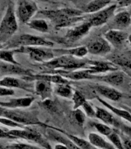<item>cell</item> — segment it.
Masks as SVG:
<instances>
[{"label":"cell","instance_id":"obj_1","mask_svg":"<svg viewBox=\"0 0 131 149\" xmlns=\"http://www.w3.org/2000/svg\"><path fill=\"white\" fill-rule=\"evenodd\" d=\"M83 11L76 9L64 8L57 10H42L39 15L49 19L56 29L70 26L76 23L85 20Z\"/></svg>","mask_w":131,"mask_h":149},{"label":"cell","instance_id":"obj_2","mask_svg":"<svg viewBox=\"0 0 131 149\" xmlns=\"http://www.w3.org/2000/svg\"><path fill=\"white\" fill-rule=\"evenodd\" d=\"M89 59H80L71 55H60L52 60L43 63V65L49 70H66L73 71L83 68L86 69L89 65Z\"/></svg>","mask_w":131,"mask_h":149},{"label":"cell","instance_id":"obj_3","mask_svg":"<svg viewBox=\"0 0 131 149\" xmlns=\"http://www.w3.org/2000/svg\"><path fill=\"white\" fill-rule=\"evenodd\" d=\"M18 29V23L16 20V11L12 3L8 6L5 14L0 23V43L7 42V40L11 37Z\"/></svg>","mask_w":131,"mask_h":149},{"label":"cell","instance_id":"obj_4","mask_svg":"<svg viewBox=\"0 0 131 149\" xmlns=\"http://www.w3.org/2000/svg\"><path fill=\"white\" fill-rule=\"evenodd\" d=\"M7 47H52L54 43L43 37L32 34H22L16 38L6 42Z\"/></svg>","mask_w":131,"mask_h":149},{"label":"cell","instance_id":"obj_5","mask_svg":"<svg viewBox=\"0 0 131 149\" xmlns=\"http://www.w3.org/2000/svg\"><path fill=\"white\" fill-rule=\"evenodd\" d=\"M0 116H4L9 118L16 123L22 125H38L45 126L43 123L39 120V119L35 114L29 112L22 111L18 109H2L0 108Z\"/></svg>","mask_w":131,"mask_h":149},{"label":"cell","instance_id":"obj_6","mask_svg":"<svg viewBox=\"0 0 131 149\" xmlns=\"http://www.w3.org/2000/svg\"><path fill=\"white\" fill-rule=\"evenodd\" d=\"M12 138H23V139L36 142L45 149H53L47 140L37 130L32 128H14L8 131Z\"/></svg>","mask_w":131,"mask_h":149},{"label":"cell","instance_id":"obj_7","mask_svg":"<svg viewBox=\"0 0 131 149\" xmlns=\"http://www.w3.org/2000/svg\"><path fill=\"white\" fill-rule=\"evenodd\" d=\"M16 52L28 54L32 60L43 64L55 58L53 50L46 47H20L16 48Z\"/></svg>","mask_w":131,"mask_h":149},{"label":"cell","instance_id":"obj_8","mask_svg":"<svg viewBox=\"0 0 131 149\" xmlns=\"http://www.w3.org/2000/svg\"><path fill=\"white\" fill-rule=\"evenodd\" d=\"M37 11L38 7L32 0H18L16 14L21 23H27Z\"/></svg>","mask_w":131,"mask_h":149},{"label":"cell","instance_id":"obj_9","mask_svg":"<svg viewBox=\"0 0 131 149\" xmlns=\"http://www.w3.org/2000/svg\"><path fill=\"white\" fill-rule=\"evenodd\" d=\"M117 8V4L110 5L106 7L105 9L92 14L88 17V19H85V21L89 22L93 27L104 25V23H107L110 19L111 17H113Z\"/></svg>","mask_w":131,"mask_h":149},{"label":"cell","instance_id":"obj_10","mask_svg":"<svg viewBox=\"0 0 131 149\" xmlns=\"http://www.w3.org/2000/svg\"><path fill=\"white\" fill-rule=\"evenodd\" d=\"M45 74H60L65 79L68 80H83V79H91L93 80L95 79V74H91V72L88 69L82 70H73V71H66V70H49L48 72H44Z\"/></svg>","mask_w":131,"mask_h":149},{"label":"cell","instance_id":"obj_11","mask_svg":"<svg viewBox=\"0 0 131 149\" xmlns=\"http://www.w3.org/2000/svg\"><path fill=\"white\" fill-rule=\"evenodd\" d=\"M88 52L94 55L104 56L112 51V46L104 37H97L88 43L86 45Z\"/></svg>","mask_w":131,"mask_h":149},{"label":"cell","instance_id":"obj_12","mask_svg":"<svg viewBox=\"0 0 131 149\" xmlns=\"http://www.w3.org/2000/svg\"><path fill=\"white\" fill-rule=\"evenodd\" d=\"M93 26L87 21H83L79 25L69 28L64 36V40L67 42H76L85 37Z\"/></svg>","mask_w":131,"mask_h":149},{"label":"cell","instance_id":"obj_13","mask_svg":"<svg viewBox=\"0 0 131 149\" xmlns=\"http://www.w3.org/2000/svg\"><path fill=\"white\" fill-rule=\"evenodd\" d=\"M127 74L123 71H115L106 73V74H95L94 80L100 81L113 86H120L124 83Z\"/></svg>","mask_w":131,"mask_h":149},{"label":"cell","instance_id":"obj_14","mask_svg":"<svg viewBox=\"0 0 131 149\" xmlns=\"http://www.w3.org/2000/svg\"><path fill=\"white\" fill-rule=\"evenodd\" d=\"M105 38L111 44V46L117 49H121L129 39V34L123 30L110 29L105 33Z\"/></svg>","mask_w":131,"mask_h":149},{"label":"cell","instance_id":"obj_15","mask_svg":"<svg viewBox=\"0 0 131 149\" xmlns=\"http://www.w3.org/2000/svg\"><path fill=\"white\" fill-rule=\"evenodd\" d=\"M86 69L89 70L91 72V74H97L118 71L120 70V67H118L117 65L110 61H104L90 60Z\"/></svg>","mask_w":131,"mask_h":149},{"label":"cell","instance_id":"obj_16","mask_svg":"<svg viewBox=\"0 0 131 149\" xmlns=\"http://www.w3.org/2000/svg\"><path fill=\"white\" fill-rule=\"evenodd\" d=\"M0 86L5 88H23L28 92L32 91V84L26 80L16 79L14 77L6 76L0 80Z\"/></svg>","mask_w":131,"mask_h":149},{"label":"cell","instance_id":"obj_17","mask_svg":"<svg viewBox=\"0 0 131 149\" xmlns=\"http://www.w3.org/2000/svg\"><path fill=\"white\" fill-rule=\"evenodd\" d=\"M0 74H23L25 76H31L32 73L30 70L23 67L21 65H15L0 61Z\"/></svg>","mask_w":131,"mask_h":149},{"label":"cell","instance_id":"obj_18","mask_svg":"<svg viewBox=\"0 0 131 149\" xmlns=\"http://www.w3.org/2000/svg\"><path fill=\"white\" fill-rule=\"evenodd\" d=\"M110 61L113 62L118 66L122 68L123 70H131V52L124 51V52H117L112 54L107 58Z\"/></svg>","mask_w":131,"mask_h":149},{"label":"cell","instance_id":"obj_19","mask_svg":"<svg viewBox=\"0 0 131 149\" xmlns=\"http://www.w3.org/2000/svg\"><path fill=\"white\" fill-rule=\"evenodd\" d=\"M95 110H96V117L103 121L104 123L106 125L111 126L113 127H121L122 123L120 120H118V119L116 118L107 109H103L101 107H95Z\"/></svg>","mask_w":131,"mask_h":149},{"label":"cell","instance_id":"obj_20","mask_svg":"<svg viewBox=\"0 0 131 149\" xmlns=\"http://www.w3.org/2000/svg\"><path fill=\"white\" fill-rule=\"evenodd\" d=\"M91 87L97 93L104 97H106L108 100H112V101H118L123 97L122 93L113 87L104 86V85H99V84H94Z\"/></svg>","mask_w":131,"mask_h":149},{"label":"cell","instance_id":"obj_21","mask_svg":"<svg viewBox=\"0 0 131 149\" xmlns=\"http://www.w3.org/2000/svg\"><path fill=\"white\" fill-rule=\"evenodd\" d=\"M131 24V17L128 11L120 12L113 16L110 26L113 30H123Z\"/></svg>","mask_w":131,"mask_h":149},{"label":"cell","instance_id":"obj_22","mask_svg":"<svg viewBox=\"0 0 131 149\" xmlns=\"http://www.w3.org/2000/svg\"><path fill=\"white\" fill-rule=\"evenodd\" d=\"M52 84L49 81L43 80H36L34 85L35 93L43 100H49L52 97L53 88Z\"/></svg>","mask_w":131,"mask_h":149},{"label":"cell","instance_id":"obj_23","mask_svg":"<svg viewBox=\"0 0 131 149\" xmlns=\"http://www.w3.org/2000/svg\"><path fill=\"white\" fill-rule=\"evenodd\" d=\"M33 101H34V97L32 96L11 99L7 102H0V107L12 109L26 108L30 107Z\"/></svg>","mask_w":131,"mask_h":149},{"label":"cell","instance_id":"obj_24","mask_svg":"<svg viewBox=\"0 0 131 149\" xmlns=\"http://www.w3.org/2000/svg\"><path fill=\"white\" fill-rule=\"evenodd\" d=\"M54 54L59 55H71L76 58H84L88 52L86 46H80L69 49H54Z\"/></svg>","mask_w":131,"mask_h":149},{"label":"cell","instance_id":"obj_25","mask_svg":"<svg viewBox=\"0 0 131 149\" xmlns=\"http://www.w3.org/2000/svg\"><path fill=\"white\" fill-rule=\"evenodd\" d=\"M96 98H97V100L99 101L100 103L105 106V107L109 109V110H110L112 113H113L114 114H116L117 116H118L120 118H123L127 120L128 122L131 123V113H130L127 109H120V108H117V107H113L111 104H110L109 102H107L106 100H103L102 98H100L99 95H96Z\"/></svg>","mask_w":131,"mask_h":149},{"label":"cell","instance_id":"obj_26","mask_svg":"<svg viewBox=\"0 0 131 149\" xmlns=\"http://www.w3.org/2000/svg\"><path fill=\"white\" fill-rule=\"evenodd\" d=\"M89 141L94 145L96 148L99 149H117L113 144L110 142L106 141L101 135L96 134V133H90L89 134Z\"/></svg>","mask_w":131,"mask_h":149},{"label":"cell","instance_id":"obj_27","mask_svg":"<svg viewBox=\"0 0 131 149\" xmlns=\"http://www.w3.org/2000/svg\"><path fill=\"white\" fill-rule=\"evenodd\" d=\"M113 0H93L86 5L84 12L86 13H95L109 6Z\"/></svg>","mask_w":131,"mask_h":149},{"label":"cell","instance_id":"obj_28","mask_svg":"<svg viewBox=\"0 0 131 149\" xmlns=\"http://www.w3.org/2000/svg\"><path fill=\"white\" fill-rule=\"evenodd\" d=\"M28 26L32 30H37L41 33H47L49 30V26L46 19H31L27 23Z\"/></svg>","mask_w":131,"mask_h":149},{"label":"cell","instance_id":"obj_29","mask_svg":"<svg viewBox=\"0 0 131 149\" xmlns=\"http://www.w3.org/2000/svg\"><path fill=\"white\" fill-rule=\"evenodd\" d=\"M56 95H60L61 97L71 99L73 95L74 90L72 88L70 84H60L56 85L55 88L53 89Z\"/></svg>","mask_w":131,"mask_h":149},{"label":"cell","instance_id":"obj_30","mask_svg":"<svg viewBox=\"0 0 131 149\" xmlns=\"http://www.w3.org/2000/svg\"><path fill=\"white\" fill-rule=\"evenodd\" d=\"M58 130H60V132H62L63 134L67 136L69 139H71L72 141H73L77 146L80 147L81 149H99L97 148H96L94 145H93L90 141H86V140L83 139V138H80V137H76V136H74V135L69 134H67V133L64 132L63 130H60V129H58Z\"/></svg>","mask_w":131,"mask_h":149},{"label":"cell","instance_id":"obj_31","mask_svg":"<svg viewBox=\"0 0 131 149\" xmlns=\"http://www.w3.org/2000/svg\"><path fill=\"white\" fill-rule=\"evenodd\" d=\"M15 53H16V49H13V50H7V49L1 50L0 49V61L15 64V65H20L14 58Z\"/></svg>","mask_w":131,"mask_h":149},{"label":"cell","instance_id":"obj_32","mask_svg":"<svg viewBox=\"0 0 131 149\" xmlns=\"http://www.w3.org/2000/svg\"><path fill=\"white\" fill-rule=\"evenodd\" d=\"M86 113L81 109H73L71 113V120L75 124H77L80 127H83L86 121Z\"/></svg>","mask_w":131,"mask_h":149},{"label":"cell","instance_id":"obj_33","mask_svg":"<svg viewBox=\"0 0 131 149\" xmlns=\"http://www.w3.org/2000/svg\"><path fill=\"white\" fill-rule=\"evenodd\" d=\"M92 126L96 129V130L101 134L104 136L108 137L109 135H110L114 131V129L112 128L110 126L106 125L105 123H98V122H92Z\"/></svg>","mask_w":131,"mask_h":149},{"label":"cell","instance_id":"obj_34","mask_svg":"<svg viewBox=\"0 0 131 149\" xmlns=\"http://www.w3.org/2000/svg\"><path fill=\"white\" fill-rule=\"evenodd\" d=\"M72 100L73 102V109H79L80 107H83L84 102L86 101L85 96L79 90H74L73 95L72 98Z\"/></svg>","mask_w":131,"mask_h":149},{"label":"cell","instance_id":"obj_35","mask_svg":"<svg viewBox=\"0 0 131 149\" xmlns=\"http://www.w3.org/2000/svg\"><path fill=\"white\" fill-rule=\"evenodd\" d=\"M108 139L110 141L111 143H113V146L117 149H124L122 139L120 138V135L118 134L116 130H114L110 135H109Z\"/></svg>","mask_w":131,"mask_h":149},{"label":"cell","instance_id":"obj_36","mask_svg":"<svg viewBox=\"0 0 131 149\" xmlns=\"http://www.w3.org/2000/svg\"><path fill=\"white\" fill-rule=\"evenodd\" d=\"M0 123L4 126L10 127L12 128H24V126L19 123H16L15 121L12 120L10 119L4 117V116H0Z\"/></svg>","mask_w":131,"mask_h":149},{"label":"cell","instance_id":"obj_37","mask_svg":"<svg viewBox=\"0 0 131 149\" xmlns=\"http://www.w3.org/2000/svg\"><path fill=\"white\" fill-rule=\"evenodd\" d=\"M7 149H42L39 147L34 146L32 144H24V143H16L10 144L6 147Z\"/></svg>","mask_w":131,"mask_h":149},{"label":"cell","instance_id":"obj_38","mask_svg":"<svg viewBox=\"0 0 131 149\" xmlns=\"http://www.w3.org/2000/svg\"><path fill=\"white\" fill-rule=\"evenodd\" d=\"M82 107H83V111H84L86 116H89V117H91V118L96 117V110L93 109L92 105L90 104L88 101H86Z\"/></svg>","mask_w":131,"mask_h":149},{"label":"cell","instance_id":"obj_39","mask_svg":"<svg viewBox=\"0 0 131 149\" xmlns=\"http://www.w3.org/2000/svg\"><path fill=\"white\" fill-rule=\"evenodd\" d=\"M42 106L45 109L50 112H56V107L55 103L51 100V99L43 100L42 102Z\"/></svg>","mask_w":131,"mask_h":149},{"label":"cell","instance_id":"obj_40","mask_svg":"<svg viewBox=\"0 0 131 149\" xmlns=\"http://www.w3.org/2000/svg\"><path fill=\"white\" fill-rule=\"evenodd\" d=\"M15 95V91L12 88L0 86V96H9Z\"/></svg>","mask_w":131,"mask_h":149},{"label":"cell","instance_id":"obj_41","mask_svg":"<svg viewBox=\"0 0 131 149\" xmlns=\"http://www.w3.org/2000/svg\"><path fill=\"white\" fill-rule=\"evenodd\" d=\"M121 139H122L124 149H131V139H130L129 137L124 136V135H123Z\"/></svg>","mask_w":131,"mask_h":149},{"label":"cell","instance_id":"obj_42","mask_svg":"<svg viewBox=\"0 0 131 149\" xmlns=\"http://www.w3.org/2000/svg\"><path fill=\"white\" fill-rule=\"evenodd\" d=\"M117 7L123 8V7H130L131 0H117Z\"/></svg>","mask_w":131,"mask_h":149},{"label":"cell","instance_id":"obj_43","mask_svg":"<svg viewBox=\"0 0 131 149\" xmlns=\"http://www.w3.org/2000/svg\"><path fill=\"white\" fill-rule=\"evenodd\" d=\"M0 138H12V137L8 134V131H5L0 128Z\"/></svg>","mask_w":131,"mask_h":149},{"label":"cell","instance_id":"obj_44","mask_svg":"<svg viewBox=\"0 0 131 149\" xmlns=\"http://www.w3.org/2000/svg\"><path fill=\"white\" fill-rule=\"evenodd\" d=\"M55 149H68L67 147H65L64 145H62L61 144H58L55 146Z\"/></svg>","mask_w":131,"mask_h":149},{"label":"cell","instance_id":"obj_45","mask_svg":"<svg viewBox=\"0 0 131 149\" xmlns=\"http://www.w3.org/2000/svg\"><path fill=\"white\" fill-rule=\"evenodd\" d=\"M123 71L127 74V76H129L131 79V70H123Z\"/></svg>","mask_w":131,"mask_h":149},{"label":"cell","instance_id":"obj_46","mask_svg":"<svg viewBox=\"0 0 131 149\" xmlns=\"http://www.w3.org/2000/svg\"><path fill=\"white\" fill-rule=\"evenodd\" d=\"M128 13H130V17H131V6L129 7V9H128Z\"/></svg>","mask_w":131,"mask_h":149},{"label":"cell","instance_id":"obj_47","mask_svg":"<svg viewBox=\"0 0 131 149\" xmlns=\"http://www.w3.org/2000/svg\"><path fill=\"white\" fill-rule=\"evenodd\" d=\"M128 40H129L130 44V45H131V34L129 35V39H128Z\"/></svg>","mask_w":131,"mask_h":149},{"label":"cell","instance_id":"obj_48","mask_svg":"<svg viewBox=\"0 0 131 149\" xmlns=\"http://www.w3.org/2000/svg\"><path fill=\"white\" fill-rule=\"evenodd\" d=\"M39 1H43V2H49V0H39Z\"/></svg>","mask_w":131,"mask_h":149},{"label":"cell","instance_id":"obj_49","mask_svg":"<svg viewBox=\"0 0 131 149\" xmlns=\"http://www.w3.org/2000/svg\"><path fill=\"white\" fill-rule=\"evenodd\" d=\"M126 109H127V110H128V111H129L130 113H131V109H129V108H126Z\"/></svg>","mask_w":131,"mask_h":149}]
</instances>
